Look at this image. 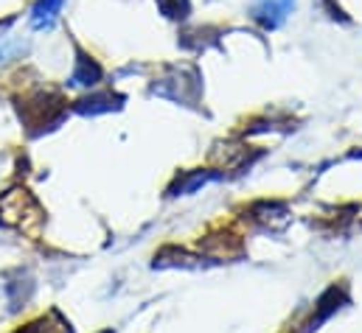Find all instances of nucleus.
I'll return each mask as SVG.
<instances>
[{
	"mask_svg": "<svg viewBox=\"0 0 362 333\" xmlns=\"http://www.w3.org/2000/svg\"><path fill=\"white\" fill-rule=\"evenodd\" d=\"M289 6H292V0H262L253 14H256V20H259L262 25L275 28V25L284 20V14L289 11Z\"/></svg>",
	"mask_w": 362,
	"mask_h": 333,
	"instance_id": "11",
	"label": "nucleus"
},
{
	"mask_svg": "<svg viewBox=\"0 0 362 333\" xmlns=\"http://www.w3.org/2000/svg\"><path fill=\"white\" fill-rule=\"evenodd\" d=\"M124 104V95H115V92H95V95H85L74 104V109L79 115H101V112H112Z\"/></svg>",
	"mask_w": 362,
	"mask_h": 333,
	"instance_id": "8",
	"label": "nucleus"
},
{
	"mask_svg": "<svg viewBox=\"0 0 362 333\" xmlns=\"http://www.w3.org/2000/svg\"><path fill=\"white\" fill-rule=\"evenodd\" d=\"M351 303V297H349V289H346V283H332L320 297H317V303H315V311H312V317H309V322L303 325V333H315L320 331V325L323 322H329L340 308H346Z\"/></svg>",
	"mask_w": 362,
	"mask_h": 333,
	"instance_id": "3",
	"label": "nucleus"
},
{
	"mask_svg": "<svg viewBox=\"0 0 362 333\" xmlns=\"http://www.w3.org/2000/svg\"><path fill=\"white\" fill-rule=\"evenodd\" d=\"M158 6L166 17H175V20L188 14V0H158Z\"/></svg>",
	"mask_w": 362,
	"mask_h": 333,
	"instance_id": "13",
	"label": "nucleus"
},
{
	"mask_svg": "<svg viewBox=\"0 0 362 333\" xmlns=\"http://www.w3.org/2000/svg\"><path fill=\"white\" fill-rule=\"evenodd\" d=\"M289 210L284 202H256L247 207V219L262 224V227H272L275 222H286Z\"/></svg>",
	"mask_w": 362,
	"mask_h": 333,
	"instance_id": "9",
	"label": "nucleus"
},
{
	"mask_svg": "<svg viewBox=\"0 0 362 333\" xmlns=\"http://www.w3.org/2000/svg\"><path fill=\"white\" fill-rule=\"evenodd\" d=\"M155 269H202L205 266V258L199 255H191L182 247H163V250L155 252V260H152Z\"/></svg>",
	"mask_w": 362,
	"mask_h": 333,
	"instance_id": "5",
	"label": "nucleus"
},
{
	"mask_svg": "<svg viewBox=\"0 0 362 333\" xmlns=\"http://www.w3.org/2000/svg\"><path fill=\"white\" fill-rule=\"evenodd\" d=\"M17 207H11L8 202H3L0 199V213H3V219L11 224V227H17V230H23V233H34L42 222H45V213H42V207L37 205V199L25 190V188H17V190H8L6 193Z\"/></svg>",
	"mask_w": 362,
	"mask_h": 333,
	"instance_id": "1",
	"label": "nucleus"
},
{
	"mask_svg": "<svg viewBox=\"0 0 362 333\" xmlns=\"http://www.w3.org/2000/svg\"><path fill=\"white\" fill-rule=\"evenodd\" d=\"M101 333H115V331H112V328H107V331H101Z\"/></svg>",
	"mask_w": 362,
	"mask_h": 333,
	"instance_id": "15",
	"label": "nucleus"
},
{
	"mask_svg": "<svg viewBox=\"0 0 362 333\" xmlns=\"http://www.w3.org/2000/svg\"><path fill=\"white\" fill-rule=\"evenodd\" d=\"M25 42L14 40V37H0V65H6L8 59H17L20 54H25Z\"/></svg>",
	"mask_w": 362,
	"mask_h": 333,
	"instance_id": "12",
	"label": "nucleus"
},
{
	"mask_svg": "<svg viewBox=\"0 0 362 333\" xmlns=\"http://www.w3.org/2000/svg\"><path fill=\"white\" fill-rule=\"evenodd\" d=\"M62 98L59 95H34L28 101H23L20 107V118L25 121V126H40L37 135H42L45 129H54L59 121H62Z\"/></svg>",
	"mask_w": 362,
	"mask_h": 333,
	"instance_id": "2",
	"label": "nucleus"
},
{
	"mask_svg": "<svg viewBox=\"0 0 362 333\" xmlns=\"http://www.w3.org/2000/svg\"><path fill=\"white\" fill-rule=\"evenodd\" d=\"M101 76H104L101 65L93 59L90 54L76 48V68L71 73V84H76V87H95V84L101 82Z\"/></svg>",
	"mask_w": 362,
	"mask_h": 333,
	"instance_id": "7",
	"label": "nucleus"
},
{
	"mask_svg": "<svg viewBox=\"0 0 362 333\" xmlns=\"http://www.w3.org/2000/svg\"><path fill=\"white\" fill-rule=\"evenodd\" d=\"M219 179L216 171H208V168H194V171H182L180 176L169 185V196H191L194 190H199L202 185Z\"/></svg>",
	"mask_w": 362,
	"mask_h": 333,
	"instance_id": "6",
	"label": "nucleus"
},
{
	"mask_svg": "<svg viewBox=\"0 0 362 333\" xmlns=\"http://www.w3.org/2000/svg\"><path fill=\"white\" fill-rule=\"evenodd\" d=\"M17 333H57V328H51V325H48V320L42 317V320H37V322H31V325L20 328Z\"/></svg>",
	"mask_w": 362,
	"mask_h": 333,
	"instance_id": "14",
	"label": "nucleus"
},
{
	"mask_svg": "<svg viewBox=\"0 0 362 333\" xmlns=\"http://www.w3.org/2000/svg\"><path fill=\"white\" fill-rule=\"evenodd\" d=\"M62 6H65V0H37L34 8H31V25H34L37 31L54 28V23H57Z\"/></svg>",
	"mask_w": 362,
	"mask_h": 333,
	"instance_id": "10",
	"label": "nucleus"
},
{
	"mask_svg": "<svg viewBox=\"0 0 362 333\" xmlns=\"http://www.w3.org/2000/svg\"><path fill=\"white\" fill-rule=\"evenodd\" d=\"M3 291H6L8 308L17 311L23 303L31 300V294H34V277L25 269H14V272L3 274Z\"/></svg>",
	"mask_w": 362,
	"mask_h": 333,
	"instance_id": "4",
	"label": "nucleus"
}]
</instances>
